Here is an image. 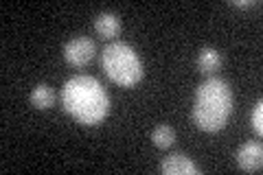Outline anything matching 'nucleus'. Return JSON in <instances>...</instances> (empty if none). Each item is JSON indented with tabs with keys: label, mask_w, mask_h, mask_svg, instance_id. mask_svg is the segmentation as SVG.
I'll list each match as a JSON object with an SVG mask.
<instances>
[{
	"label": "nucleus",
	"mask_w": 263,
	"mask_h": 175,
	"mask_svg": "<svg viewBox=\"0 0 263 175\" xmlns=\"http://www.w3.org/2000/svg\"><path fill=\"white\" fill-rule=\"evenodd\" d=\"M250 121H252L254 131H257V134L261 136V134H263V101H261V99H259L257 103H254V110H252Z\"/></svg>",
	"instance_id": "11"
},
{
	"label": "nucleus",
	"mask_w": 263,
	"mask_h": 175,
	"mask_svg": "<svg viewBox=\"0 0 263 175\" xmlns=\"http://www.w3.org/2000/svg\"><path fill=\"white\" fill-rule=\"evenodd\" d=\"M55 103V92L51 86H46V83H40V86L33 88L31 92V105L37 107V110H48V107H53Z\"/></svg>",
	"instance_id": "9"
},
{
	"label": "nucleus",
	"mask_w": 263,
	"mask_h": 175,
	"mask_svg": "<svg viewBox=\"0 0 263 175\" xmlns=\"http://www.w3.org/2000/svg\"><path fill=\"white\" fill-rule=\"evenodd\" d=\"M95 29H97V33L101 37L112 40V37H117L119 31H121V18L117 13H112V11H103V13L97 15Z\"/></svg>",
	"instance_id": "7"
},
{
	"label": "nucleus",
	"mask_w": 263,
	"mask_h": 175,
	"mask_svg": "<svg viewBox=\"0 0 263 175\" xmlns=\"http://www.w3.org/2000/svg\"><path fill=\"white\" fill-rule=\"evenodd\" d=\"M233 112V90L219 77H209L195 92L193 121L202 131H219L226 127Z\"/></svg>",
	"instance_id": "2"
},
{
	"label": "nucleus",
	"mask_w": 263,
	"mask_h": 175,
	"mask_svg": "<svg viewBox=\"0 0 263 175\" xmlns=\"http://www.w3.org/2000/svg\"><path fill=\"white\" fill-rule=\"evenodd\" d=\"M230 5H233V7H243V9H246V7H254V5H257V0H233Z\"/></svg>",
	"instance_id": "12"
},
{
	"label": "nucleus",
	"mask_w": 263,
	"mask_h": 175,
	"mask_svg": "<svg viewBox=\"0 0 263 175\" xmlns=\"http://www.w3.org/2000/svg\"><path fill=\"white\" fill-rule=\"evenodd\" d=\"M160 171L164 175H197L200 169L193 164V160L184 153H171L162 160Z\"/></svg>",
	"instance_id": "5"
},
{
	"label": "nucleus",
	"mask_w": 263,
	"mask_h": 175,
	"mask_svg": "<svg viewBox=\"0 0 263 175\" xmlns=\"http://www.w3.org/2000/svg\"><path fill=\"white\" fill-rule=\"evenodd\" d=\"M62 105L81 125H99L110 112V96L92 74H77L64 83Z\"/></svg>",
	"instance_id": "1"
},
{
	"label": "nucleus",
	"mask_w": 263,
	"mask_h": 175,
	"mask_svg": "<svg viewBox=\"0 0 263 175\" xmlns=\"http://www.w3.org/2000/svg\"><path fill=\"white\" fill-rule=\"evenodd\" d=\"M219 66H221V53L217 48H211V46L202 48L200 55H197V68H200V72L211 74V72H215Z\"/></svg>",
	"instance_id": "8"
},
{
	"label": "nucleus",
	"mask_w": 263,
	"mask_h": 175,
	"mask_svg": "<svg viewBox=\"0 0 263 175\" xmlns=\"http://www.w3.org/2000/svg\"><path fill=\"white\" fill-rule=\"evenodd\" d=\"M152 140H154V145L156 147H160V149H167L174 145V140H176V131L169 127V125H158L154 131H152Z\"/></svg>",
	"instance_id": "10"
},
{
	"label": "nucleus",
	"mask_w": 263,
	"mask_h": 175,
	"mask_svg": "<svg viewBox=\"0 0 263 175\" xmlns=\"http://www.w3.org/2000/svg\"><path fill=\"white\" fill-rule=\"evenodd\" d=\"M237 164L241 166L243 171H261V164H263V147L261 143H246L239 147L237 151Z\"/></svg>",
	"instance_id": "6"
},
{
	"label": "nucleus",
	"mask_w": 263,
	"mask_h": 175,
	"mask_svg": "<svg viewBox=\"0 0 263 175\" xmlns=\"http://www.w3.org/2000/svg\"><path fill=\"white\" fill-rule=\"evenodd\" d=\"M95 42L90 37H72L70 42H66L64 46V60L68 62L70 66H77V68H81V66H86L92 62L95 57Z\"/></svg>",
	"instance_id": "4"
},
{
	"label": "nucleus",
	"mask_w": 263,
	"mask_h": 175,
	"mask_svg": "<svg viewBox=\"0 0 263 175\" xmlns=\"http://www.w3.org/2000/svg\"><path fill=\"white\" fill-rule=\"evenodd\" d=\"M105 74L119 86H136L143 79V62L127 42H112L101 55Z\"/></svg>",
	"instance_id": "3"
}]
</instances>
